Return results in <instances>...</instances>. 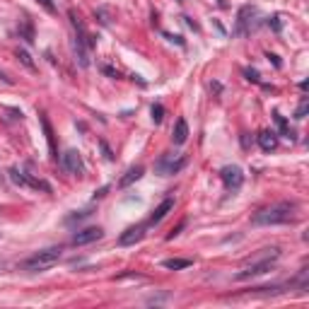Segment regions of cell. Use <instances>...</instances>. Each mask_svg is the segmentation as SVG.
<instances>
[{"label": "cell", "instance_id": "2e32d148", "mask_svg": "<svg viewBox=\"0 0 309 309\" xmlns=\"http://www.w3.org/2000/svg\"><path fill=\"white\" fill-rule=\"evenodd\" d=\"M251 15H254V8H249V5L239 10V20H237V34H246V32H249V29H246V24L251 22V20H249Z\"/></svg>", "mask_w": 309, "mask_h": 309}, {"label": "cell", "instance_id": "83f0119b", "mask_svg": "<svg viewBox=\"0 0 309 309\" xmlns=\"http://www.w3.org/2000/svg\"><path fill=\"white\" fill-rule=\"evenodd\" d=\"M271 24H273L276 32H280V17H271Z\"/></svg>", "mask_w": 309, "mask_h": 309}, {"label": "cell", "instance_id": "9c48e42d", "mask_svg": "<svg viewBox=\"0 0 309 309\" xmlns=\"http://www.w3.org/2000/svg\"><path fill=\"white\" fill-rule=\"evenodd\" d=\"M143 237H145V225H135V227H128V230L119 237V244H121V246H131V244L140 242Z\"/></svg>", "mask_w": 309, "mask_h": 309}, {"label": "cell", "instance_id": "8fae6325", "mask_svg": "<svg viewBox=\"0 0 309 309\" xmlns=\"http://www.w3.org/2000/svg\"><path fill=\"white\" fill-rule=\"evenodd\" d=\"M143 174H145V167H143V165L131 167V169H128V172H126V174L121 177V181H119V186H121V188H128V186L133 184V181H138V179L143 177Z\"/></svg>", "mask_w": 309, "mask_h": 309}, {"label": "cell", "instance_id": "ba28073f", "mask_svg": "<svg viewBox=\"0 0 309 309\" xmlns=\"http://www.w3.org/2000/svg\"><path fill=\"white\" fill-rule=\"evenodd\" d=\"M184 165H186V157H179L177 162H174V160H172L169 154H165V157H162V160L157 162V172L167 177V174H174V172H179V169H181Z\"/></svg>", "mask_w": 309, "mask_h": 309}, {"label": "cell", "instance_id": "7a4b0ae2", "mask_svg": "<svg viewBox=\"0 0 309 309\" xmlns=\"http://www.w3.org/2000/svg\"><path fill=\"white\" fill-rule=\"evenodd\" d=\"M61 246H48L44 251H36L32 259H27L22 264L24 271H29V273H41V271H48V268H54L58 261H61Z\"/></svg>", "mask_w": 309, "mask_h": 309}, {"label": "cell", "instance_id": "4316f807", "mask_svg": "<svg viewBox=\"0 0 309 309\" xmlns=\"http://www.w3.org/2000/svg\"><path fill=\"white\" fill-rule=\"evenodd\" d=\"M101 70H104V73H107V75H111V77H119V73H116V70H114V68H109V66H104V68H101Z\"/></svg>", "mask_w": 309, "mask_h": 309}, {"label": "cell", "instance_id": "8992f818", "mask_svg": "<svg viewBox=\"0 0 309 309\" xmlns=\"http://www.w3.org/2000/svg\"><path fill=\"white\" fill-rule=\"evenodd\" d=\"M63 165L70 174H77V177H82L85 174V162H82V154L77 152V150H68L63 154Z\"/></svg>", "mask_w": 309, "mask_h": 309}, {"label": "cell", "instance_id": "5b68a950", "mask_svg": "<svg viewBox=\"0 0 309 309\" xmlns=\"http://www.w3.org/2000/svg\"><path fill=\"white\" fill-rule=\"evenodd\" d=\"M220 177H222V181H225V186L230 188V191H234V188H239V186H242V181H244L242 169H239L237 165H227V167H222Z\"/></svg>", "mask_w": 309, "mask_h": 309}, {"label": "cell", "instance_id": "7c38bea8", "mask_svg": "<svg viewBox=\"0 0 309 309\" xmlns=\"http://www.w3.org/2000/svg\"><path fill=\"white\" fill-rule=\"evenodd\" d=\"M172 208H174V200H172V198H165L162 203H160V205H157V208H154L152 215H150V225H157L160 220H165V215Z\"/></svg>", "mask_w": 309, "mask_h": 309}, {"label": "cell", "instance_id": "52a82bcc", "mask_svg": "<svg viewBox=\"0 0 309 309\" xmlns=\"http://www.w3.org/2000/svg\"><path fill=\"white\" fill-rule=\"evenodd\" d=\"M101 237H104V230H101V227H87V230H80L75 237H73V244H75V246H85V244L97 242Z\"/></svg>", "mask_w": 309, "mask_h": 309}, {"label": "cell", "instance_id": "ac0fdd59", "mask_svg": "<svg viewBox=\"0 0 309 309\" xmlns=\"http://www.w3.org/2000/svg\"><path fill=\"white\" fill-rule=\"evenodd\" d=\"M273 119H276V123H278V128H280V133H283V135H285V138H292V131H290V126H287V121L285 119H283V116H280V114H273Z\"/></svg>", "mask_w": 309, "mask_h": 309}, {"label": "cell", "instance_id": "d6986e66", "mask_svg": "<svg viewBox=\"0 0 309 309\" xmlns=\"http://www.w3.org/2000/svg\"><path fill=\"white\" fill-rule=\"evenodd\" d=\"M17 58H20V61H22L24 66L29 68V70H36V66H34V61H32V56L27 54L24 48H20V51H17Z\"/></svg>", "mask_w": 309, "mask_h": 309}, {"label": "cell", "instance_id": "30bf717a", "mask_svg": "<svg viewBox=\"0 0 309 309\" xmlns=\"http://www.w3.org/2000/svg\"><path fill=\"white\" fill-rule=\"evenodd\" d=\"M186 140H188V123H186V119H179L174 123V131H172V143L184 145Z\"/></svg>", "mask_w": 309, "mask_h": 309}, {"label": "cell", "instance_id": "d4e9b609", "mask_svg": "<svg viewBox=\"0 0 309 309\" xmlns=\"http://www.w3.org/2000/svg\"><path fill=\"white\" fill-rule=\"evenodd\" d=\"M36 3H41V8H44L46 12H56V5L51 0H36Z\"/></svg>", "mask_w": 309, "mask_h": 309}, {"label": "cell", "instance_id": "cb8c5ba5", "mask_svg": "<svg viewBox=\"0 0 309 309\" xmlns=\"http://www.w3.org/2000/svg\"><path fill=\"white\" fill-rule=\"evenodd\" d=\"M244 75H246V80H251V82H259V80H261V77H259V73H256V70H251V68H246V70H244Z\"/></svg>", "mask_w": 309, "mask_h": 309}, {"label": "cell", "instance_id": "3957f363", "mask_svg": "<svg viewBox=\"0 0 309 309\" xmlns=\"http://www.w3.org/2000/svg\"><path fill=\"white\" fill-rule=\"evenodd\" d=\"M266 254H261V259H256V261H251V264L246 266L244 271H239L237 273V280H246V278H254V276H264L266 271H271L273 268V264H276V259L280 256V249H264Z\"/></svg>", "mask_w": 309, "mask_h": 309}, {"label": "cell", "instance_id": "ffe728a7", "mask_svg": "<svg viewBox=\"0 0 309 309\" xmlns=\"http://www.w3.org/2000/svg\"><path fill=\"white\" fill-rule=\"evenodd\" d=\"M150 114H152V121H154V123H160L162 119H165V107H162V104H152Z\"/></svg>", "mask_w": 309, "mask_h": 309}, {"label": "cell", "instance_id": "4fadbf2b", "mask_svg": "<svg viewBox=\"0 0 309 309\" xmlns=\"http://www.w3.org/2000/svg\"><path fill=\"white\" fill-rule=\"evenodd\" d=\"M259 145H261V150H266V152L276 150V147H278L276 133H273V131H261V133H259Z\"/></svg>", "mask_w": 309, "mask_h": 309}, {"label": "cell", "instance_id": "7402d4cb", "mask_svg": "<svg viewBox=\"0 0 309 309\" xmlns=\"http://www.w3.org/2000/svg\"><path fill=\"white\" fill-rule=\"evenodd\" d=\"M10 177L15 184H20V186H24V174L22 172H17V169H10Z\"/></svg>", "mask_w": 309, "mask_h": 309}, {"label": "cell", "instance_id": "5bb4252c", "mask_svg": "<svg viewBox=\"0 0 309 309\" xmlns=\"http://www.w3.org/2000/svg\"><path fill=\"white\" fill-rule=\"evenodd\" d=\"M73 54H75V61L82 68L89 66V56H87V46L82 44L80 39H73Z\"/></svg>", "mask_w": 309, "mask_h": 309}, {"label": "cell", "instance_id": "9a60e30c", "mask_svg": "<svg viewBox=\"0 0 309 309\" xmlns=\"http://www.w3.org/2000/svg\"><path fill=\"white\" fill-rule=\"evenodd\" d=\"M41 126H44V133H46V140H48V150H51V157H58V150H56V135H54V128H51V123L46 119L44 114H41Z\"/></svg>", "mask_w": 309, "mask_h": 309}, {"label": "cell", "instance_id": "603a6c76", "mask_svg": "<svg viewBox=\"0 0 309 309\" xmlns=\"http://www.w3.org/2000/svg\"><path fill=\"white\" fill-rule=\"evenodd\" d=\"M307 109H309V104H307V99H304L302 104H299V109L295 111V119H304V114H307Z\"/></svg>", "mask_w": 309, "mask_h": 309}, {"label": "cell", "instance_id": "e0dca14e", "mask_svg": "<svg viewBox=\"0 0 309 309\" xmlns=\"http://www.w3.org/2000/svg\"><path fill=\"white\" fill-rule=\"evenodd\" d=\"M188 266H191V259H167L165 261V268H169V271H181Z\"/></svg>", "mask_w": 309, "mask_h": 309}, {"label": "cell", "instance_id": "44dd1931", "mask_svg": "<svg viewBox=\"0 0 309 309\" xmlns=\"http://www.w3.org/2000/svg\"><path fill=\"white\" fill-rule=\"evenodd\" d=\"M20 36H24V41H29V44H32V41H34L32 24H29V22H24V24H22V29H20Z\"/></svg>", "mask_w": 309, "mask_h": 309}, {"label": "cell", "instance_id": "f1b7e54d", "mask_svg": "<svg viewBox=\"0 0 309 309\" xmlns=\"http://www.w3.org/2000/svg\"><path fill=\"white\" fill-rule=\"evenodd\" d=\"M107 191H109V186H101L99 191H94V198H101V196H104Z\"/></svg>", "mask_w": 309, "mask_h": 309}, {"label": "cell", "instance_id": "6da1fadb", "mask_svg": "<svg viewBox=\"0 0 309 309\" xmlns=\"http://www.w3.org/2000/svg\"><path fill=\"white\" fill-rule=\"evenodd\" d=\"M295 210L297 205L295 203H276L271 208L259 210L254 218H251V225H259V227H266V225H285V222L295 220Z\"/></svg>", "mask_w": 309, "mask_h": 309}, {"label": "cell", "instance_id": "277c9868", "mask_svg": "<svg viewBox=\"0 0 309 309\" xmlns=\"http://www.w3.org/2000/svg\"><path fill=\"white\" fill-rule=\"evenodd\" d=\"M68 17H70V24H73V29H75V39H80V41L87 46V48H92V46H94V39L89 36L85 22L80 20V15H77L75 10H70V12H68Z\"/></svg>", "mask_w": 309, "mask_h": 309}, {"label": "cell", "instance_id": "484cf974", "mask_svg": "<svg viewBox=\"0 0 309 309\" xmlns=\"http://www.w3.org/2000/svg\"><path fill=\"white\" fill-rule=\"evenodd\" d=\"M184 225H186V222H179V227H177V230H172V234H169V237H167V239H174V237H177L179 232L184 230Z\"/></svg>", "mask_w": 309, "mask_h": 309}]
</instances>
